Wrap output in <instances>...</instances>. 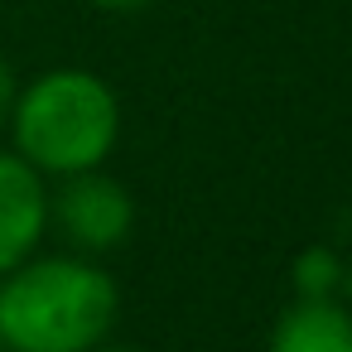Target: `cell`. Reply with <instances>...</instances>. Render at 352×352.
I'll list each match as a JSON object with an SVG mask.
<instances>
[{
	"mask_svg": "<svg viewBox=\"0 0 352 352\" xmlns=\"http://www.w3.org/2000/svg\"><path fill=\"white\" fill-rule=\"evenodd\" d=\"M121 309L116 280L87 256H25L0 275V347L6 352H87Z\"/></svg>",
	"mask_w": 352,
	"mask_h": 352,
	"instance_id": "cell-1",
	"label": "cell"
},
{
	"mask_svg": "<svg viewBox=\"0 0 352 352\" xmlns=\"http://www.w3.org/2000/svg\"><path fill=\"white\" fill-rule=\"evenodd\" d=\"M15 155L30 160L44 179L102 169L121 135V102L107 78L87 68H54L34 82H20L10 126Z\"/></svg>",
	"mask_w": 352,
	"mask_h": 352,
	"instance_id": "cell-2",
	"label": "cell"
},
{
	"mask_svg": "<svg viewBox=\"0 0 352 352\" xmlns=\"http://www.w3.org/2000/svg\"><path fill=\"white\" fill-rule=\"evenodd\" d=\"M49 222L82 251V256H102L116 251L131 227H135V198L121 179L102 174V169H82V174H63L58 193L49 198Z\"/></svg>",
	"mask_w": 352,
	"mask_h": 352,
	"instance_id": "cell-3",
	"label": "cell"
},
{
	"mask_svg": "<svg viewBox=\"0 0 352 352\" xmlns=\"http://www.w3.org/2000/svg\"><path fill=\"white\" fill-rule=\"evenodd\" d=\"M49 232V188L44 174L20 160L15 150H0V275L15 270Z\"/></svg>",
	"mask_w": 352,
	"mask_h": 352,
	"instance_id": "cell-4",
	"label": "cell"
},
{
	"mask_svg": "<svg viewBox=\"0 0 352 352\" xmlns=\"http://www.w3.org/2000/svg\"><path fill=\"white\" fill-rule=\"evenodd\" d=\"M265 352H352V309L342 299H299L275 318Z\"/></svg>",
	"mask_w": 352,
	"mask_h": 352,
	"instance_id": "cell-5",
	"label": "cell"
},
{
	"mask_svg": "<svg viewBox=\"0 0 352 352\" xmlns=\"http://www.w3.org/2000/svg\"><path fill=\"white\" fill-rule=\"evenodd\" d=\"M342 270H347L342 256H338L328 241H314V246H304V251L294 256L289 280H294V294H299V299H338Z\"/></svg>",
	"mask_w": 352,
	"mask_h": 352,
	"instance_id": "cell-6",
	"label": "cell"
},
{
	"mask_svg": "<svg viewBox=\"0 0 352 352\" xmlns=\"http://www.w3.org/2000/svg\"><path fill=\"white\" fill-rule=\"evenodd\" d=\"M15 92H20V78H15V68L0 58V131L10 126V107H15Z\"/></svg>",
	"mask_w": 352,
	"mask_h": 352,
	"instance_id": "cell-7",
	"label": "cell"
},
{
	"mask_svg": "<svg viewBox=\"0 0 352 352\" xmlns=\"http://www.w3.org/2000/svg\"><path fill=\"white\" fill-rule=\"evenodd\" d=\"M92 6H102V10H145L155 0H92Z\"/></svg>",
	"mask_w": 352,
	"mask_h": 352,
	"instance_id": "cell-8",
	"label": "cell"
},
{
	"mask_svg": "<svg viewBox=\"0 0 352 352\" xmlns=\"http://www.w3.org/2000/svg\"><path fill=\"white\" fill-rule=\"evenodd\" d=\"M338 299L352 309V270H342V289H338Z\"/></svg>",
	"mask_w": 352,
	"mask_h": 352,
	"instance_id": "cell-9",
	"label": "cell"
},
{
	"mask_svg": "<svg viewBox=\"0 0 352 352\" xmlns=\"http://www.w3.org/2000/svg\"><path fill=\"white\" fill-rule=\"evenodd\" d=\"M87 352H131V347H102V342H97V347H87Z\"/></svg>",
	"mask_w": 352,
	"mask_h": 352,
	"instance_id": "cell-10",
	"label": "cell"
},
{
	"mask_svg": "<svg viewBox=\"0 0 352 352\" xmlns=\"http://www.w3.org/2000/svg\"><path fill=\"white\" fill-rule=\"evenodd\" d=\"M0 352H6V347H0Z\"/></svg>",
	"mask_w": 352,
	"mask_h": 352,
	"instance_id": "cell-11",
	"label": "cell"
}]
</instances>
